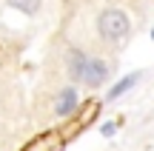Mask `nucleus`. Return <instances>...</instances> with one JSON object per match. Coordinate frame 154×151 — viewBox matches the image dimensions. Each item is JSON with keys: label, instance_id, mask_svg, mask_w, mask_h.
I'll use <instances>...</instances> for the list:
<instances>
[{"label": "nucleus", "instance_id": "nucleus-1", "mask_svg": "<svg viewBox=\"0 0 154 151\" xmlns=\"http://www.w3.org/2000/svg\"><path fill=\"white\" fill-rule=\"evenodd\" d=\"M97 29L106 40H123L128 34V17L120 9H106L97 20Z\"/></svg>", "mask_w": 154, "mask_h": 151}, {"label": "nucleus", "instance_id": "nucleus-2", "mask_svg": "<svg viewBox=\"0 0 154 151\" xmlns=\"http://www.w3.org/2000/svg\"><path fill=\"white\" fill-rule=\"evenodd\" d=\"M63 146H66V137L60 131H46V134L34 137L26 146V151H63Z\"/></svg>", "mask_w": 154, "mask_h": 151}, {"label": "nucleus", "instance_id": "nucleus-3", "mask_svg": "<svg viewBox=\"0 0 154 151\" xmlns=\"http://www.w3.org/2000/svg\"><path fill=\"white\" fill-rule=\"evenodd\" d=\"M106 74H109V66L103 60H86L83 63V71H80V80L88 83V86H100L106 80Z\"/></svg>", "mask_w": 154, "mask_h": 151}, {"label": "nucleus", "instance_id": "nucleus-4", "mask_svg": "<svg viewBox=\"0 0 154 151\" xmlns=\"http://www.w3.org/2000/svg\"><path fill=\"white\" fill-rule=\"evenodd\" d=\"M74 108H77V91H74V89H63V94L57 97L54 111L60 114V117H72Z\"/></svg>", "mask_w": 154, "mask_h": 151}, {"label": "nucleus", "instance_id": "nucleus-5", "mask_svg": "<svg viewBox=\"0 0 154 151\" xmlns=\"http://www.w3.org/2000/svg\"><path fill=\"white\" fill-rule=\"evenodd\" d=\"M137 80H140V71H137V74H128V77H123L120 83H117L114 89L109 91V100H117V97H123V94H126V91L131 89L134 83H137Z\"/></svg>", "mask_w": 154, "mask_h": 151}, {"label": "nucleus", "instance_id": "nucleus-6", "mask_svg": "<svg viewBox=\"0 0 154 151\" xmlns=\"http://www.w3.org/2000/svg\"><path fill=\"white\" fill-rule=\"evenodd\" d=\"M97 111H100V100H88L86 106H83V114L74 120V125H77V128H83L88 120H94V117H97Z\"/></svg>", "mask_w": 154, "mask_h": 151}, {"label": "nucleus", "instance_id": "nucleus-7", "mask_svg": "<svg viewBox=\"0 0 154 151\" xmlns=\"http://www.w3.org/2000/svg\"><path fill=\"white\" fill-rule=\"evenodd\" d=\"M83 63H86V57H83L80 51H72V54H69V71H72V77H74V80H80Z\"/></svg>", "mask_w": 154, "mask_h": 151}, {"label": "nucleus", "instance_id": "nucleus-8", "mask_svg": "<svg viewBox=\"0 0 154 151\" xmlns=\"http://www.w3.org/2000/svg\"><path fill=\"white\" fill-rule=\"evenodd\" d=\"M9 6H14V9L26 11V14H34V11L40 9V0H9Z\"/></svg>", "mask_w": 154, "mask_h": 151}, {"label": "nucleus", "instance_id": "nucleus-9", "mask_svg": "<svg viewBox=\"0 0 154 151\" xmlns=\"http://www.w3.org/2000/svg\"><path fill=\"white\" fill-rule=\"evenodd\" d=\"M103 134H106V137L114 134V123H106V125H103Z\"/></svg>", "mask_w": 154, "mask_h": 151}, {"label": "nucleus", "instance_id": "nucleus-10", "mask_svg": "<svg viewBox=\"0 0 154 151\" xmlns=\"http://www.w3.org/2000/svg\"><path fill=\"white\" fill-rule=\"evenodd\" d=\"M151 37H154V32H151Z\"/></svg>", "mask_w": 154, "mask_h": 151}]
</instances>
